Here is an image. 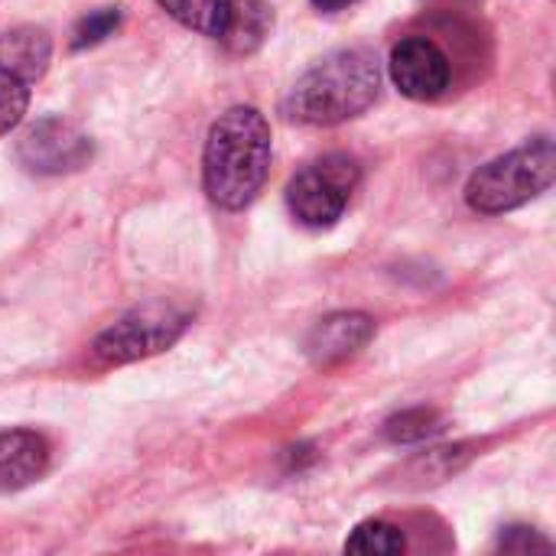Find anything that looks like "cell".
Returning a JSON list of instances; mask_svg holds the SVG:
<instances>
[{
    "instance_id": "cell-15",
    "label": "cell",
    "mask_w": 556,
    "mask_h": 556,
    "mask_svg": "<svg viewBox=\"0 0 556 556\" xmlns=\"http://www.w3.org/2000/svg\"><path fill=\"white\" fill-rule=\"evenodd\" d=\"M469 456H472L469 446H440V450H430L427 456H417L410 463V479H420L417 485L440 482V479L453 476L456 469H463Z\"/></svg>"
},
{
    "instance_id": "cell-16",
    "label": "cell",
    "mask_w": 556,
    "mask_h": 556,
    "mask_svg": "<svg viewBox=\"0 0 556 556\" xmlns=\"http://www.w3.org/2000/svg\"><path fill=\"white\" fill-rule=\"evenodd\" d=\"M117 26H121V10H117V7H101V10L88 13V16L75 26L72 46H75V49L94 46V42L108 39Z\"/></svg>"
},
{
    "instance_id": "cell-4",
    "label": "cell",
    "mask_w": 556,
    "mask_h": 556,
    "mask_svg": "<svg viewBox=\"0 0 556 556\" xmlns=\"http://www.w3.org/2000/svg\"><path fill=\"white\" fill-rule=\"evenodd\" d=\"M186 326H189L186 309H176L173 303H147L127 313L124 319H117L111 329H104L91 345V358L101 368L150 358L169 349L186 332Z\"/></svg>"
},
{
    "instance_id": "cell-14",
    "label": "cell",
    "mask_w": 556,
    "mask_h": 556,
    "mask_svg": "<svg viewBox=\"0 0 556 556\" xmlns=\"http://www.w3.org/2000/svg\"><path fill=\"white\" fill-rule=\"evenodd\" d=\"M443 430V417L430 407H417V410H404L397 417H391L384 424V433L391 443H420L433 433Z\"/></svg>"
},
{
    "instance_id": "cell-6",
    "label": "cell",
    "mask_w": 556,
    "mask_h": 556,
    "mask_svg": "<svg viewBox=\"0 0 556 556\" xmlns=\"http://www.w3.org/2000/svg\"><path fill=\"white\" fill-rule=\"evenodd\" d=\"M52 39L39 26H16L0 33V137L10 134L26 108L29 88L46 75Z\"/></svg>"
},
{
    "instance_id": "cell-2",
    "label": "cell",
    "mask_w": 556,
    "mask_h": 556,
    "mask_svg": "<svg viewBox=\"0 0 556 556\" xmlns=\"http://www.w3.org/2000/svg\"><path fill=\"white\" fill-rule=\"evenodd\" d=\"M381 88V68L368 49H342L316 62L287 94L283 108L293 121L332 127L368 111Z\"/></svg>"
},
{
    "instance_id": "cell-10",
    "label": "cell",
    "mask_w": 556,
    "mask_h": 556,
    "mask_svg": "<svg viewBox=\"0 0 556 556\" xmlns=\"http://www.w3.org/2000/svg\"><path fill=\"white\" fill-rule=\"evenodd\" d=\"M49 469V443L36 430L0 433V492H20Z\"/></svg>"
},
{
    "instance_id": "cell-7",
    "label": "cell",
    "mask_w": 556,
    "mask_h": 556,
    "mask_svg": "<svg viewBox=\"0 0 556 556\" xmlns=\"http://www.w3.org/2000/svg\"><path fill=\"white\" fill-rule=\"evenodd\" d=\"M16 156L29 173L39 176L75 173L91 160V140L62 117H42L23 130L16 143Z\"/></svg>"
},
{
    "instance_id": "cell-17",
    "label": "cell",
    "mask_w": 556,
    "mask_h": 556,
    "mask_svg": "<svg viewBox=\"0 0 556 556\" xmlns=\"http://www.w3.org/2000/svg\"><path fill=\"white\" fill-rule=\"evenodd\" d=\"M352 3H358V0H313V7L323 13H339V10H349Z\"/></svg>"
},
{
    "instance_id": "cell-1",
    "label": "cell",
    "mask_w": 556,
    "mask_h": 556,
    "mask_svg": "<svg viewBox=\"0 0 556 556\" xmlns=\"http://www.w3.org/2000/svg\"><path fill=\"white\" fill-rule=\"evenodd\" d=\"M270 124L257 108H228L205 137L202 182L218 208L238 212L254 202L270 169Z\"/></svg>"
},
{
    "instance_id": "cell-5",
    "label": "cell",
    "mask_w": 556,
    "mask_h": 556,
    "mask_svg": "<svg viewBox=\"0 0 556 556\" xmlns=\"http://www.w3.org/2000/svg\"><path fill=\"white\" fill-rule=\"evenodd\" d=\"M362 179V169L345 153H329L306 169H300L287 186V205L300 225L309 228H329L342 218L355 186Z\"/></svg>"
},
{
    "instance_id": "cell-8",
    "label": "cell",
    "mask_w": 556,
    "mask_h": 556,
    "mask_svg": "<svg viewBox=\"0 0 556 556\" xmlns=\"http://www.w3.org/2000/svg\"><path fill=\"white\" fill-rule=\"evenodd\" d=\"M391 78L410 101H433L450 88V59L427 36H407L391 52Z\"/></svg>"
},
{
    "instance_id": "cell-3",
    "label": "cell",
    "mask_w": 556,
    "mask_h": 556,
    "mask_svg": "<svg viewBox=\"0 0 556 556\" xmlns=\"http://www.w3.org/2000/svg\"><path fill=\"white\" fill-rule=\"evenodd\" d=\"M556 147L551 137L525 143L485 163L466 186V202L482 215L511 212L554 186Z\"/></svg>"
},
{
    "instance_id": "cell-9",
    "label": "cell",
    "mask_w": 556,
    "mask_h": 556,
    "mask_svg": "<svg viewBox=\"0 0 556 556\" xmlns=\"http://www.w3.org/2000/svg\"><path fill=\"white\" fill-rule=\"evenodd\" d=\"M375 336V319L365 313H332L316 323L306 339V352L316 365H339L358 355Z\"/></svg>"
},
{
    "instance_id": "cell-11",
    "label": "cell",
    "mask_w": 556,
    "mask_h": 556,
    "mask_svg": "<svg viewBox=\"0 0 556 556\" xmlns=\"http://www.w3.org/2000/svg\"><path fill=\"white\" fill-rule=\"evenodd\" d=\"M270 26H274V13H270L267 0H231V13H228V23L218 39L225 42L228 52L248 55V52L261 49Z\"/></svg>"
},
{
    "instance_id": "cell-13",
    "label": "cell",
    "mask_w": 556,
    "mask_h": 556,
    "mask_svg": "<svg viewBox=\"0 0 556 556\" xmlns=\"http://www.w3.org/2000/svg\"><path fill=\"white\" fill-rule=\"evenodd\" d=\"M407 547V538L401 528L388 525V521H365L355 528V534L345 541V551L349 554L362 556H394L404 554Z\"/></svg>"
},
{
    "instance_id": "cell-12",
    "label": "cell",
    "mask_w": 556,
    "mask_h": 556,
    "mask_svg": "<svg viewBox=\"0 0 556 556\" xmlns=\"http://www.w3.org/2000/svg\"><path fill=\"white\" fill-rule=\"evenodd\" d=\"M173 20H179L182 26L202 33V36H222L228 13H231V0H156Z\"/></svg>"
}]
</instances>
